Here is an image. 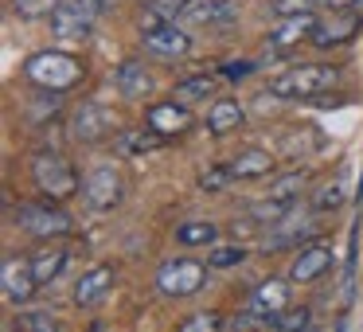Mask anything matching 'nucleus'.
Here are the masks:
<instances>
[{
  "label": "nucleus",
  "instance_id": "obj_16",
  "mask_svg": "<svg viewBox=\"0 0 363 332\" xmlns=\"http://www.w3.org/2000/svg\"><path fill=\"white\" fill-rule=\"evenodd\" d=\"M145 121H149V129H157L164 141H172V137H180V133H188L191 129V110L184 102H152L149 106V114H145Z\"/></svg>",
  "mask_w": 363,
  "mask_h": 332
},
{
  "label": "nucleus",
  "instance_id": "obj_6",
  "mask_svg": "<svg viewBox=\"0 0 363 332\" xmlns=\"http://www.w3.org/2000/svg\"><path fill=\"white\" fill-rule=\"evenodd\" d=\"M98 12H102V0H63L55 12H51V35L59 40H86L90 28H94Z\"/></svg>",
  "mask_w": 363,
  "mask_h": 332
},
{
  "label": "nucleus",
  "instance_id": "obj_23",
  "mask_svg": "<svg viewBox=\"0 0 363 332\" xmlns=\"http://www.w3.org/2000/svg\"><path fill=\"white\" fill-rule=\"evenodd\" d=\"M215 238H219V227L207 219H188L176 227V243L180 246H215Z\"/></svg>",
  "mask_w": 363,
  "mask_h": 332
},
{
  "label": "nucleus",
  "instance_id": "obj_5",
  "mask_svg": "<svg viewBox=\"0 0 363 332\" xmlns=\"http://www.w3.org/2000/svg\"><path fill=\"white\" fill-rule=\"evenodd\" d=\"M207 285V266L196 258H172L157 270V289L164 297H196L199 289Z\"/></svg>",
  "mask_w": 363,
  "mask_h": 332
},
{
  "label": "nucleus",
  "instance_id": "obj_24",
  "mask_svg": "<svg viewBox=\"0 0 363 332\" xmlns=\"http://www.w3.org/2000/svg\"><path fill=\"white\" fill-rule=\"evenodd\" d=\"M211 94H215V74H191V79L176 82V90H172V98H176V102H184V106L207 102Z\"/></svg>",
  "mask_w": 363,
  "mask_h": 332
},
{
  "label": "nucleus",
  "instance_id": "obj_25",
  "mask_svg": "<svg viewBox=\"0 0 363 332\" xmlns=\"http://www.w3.org/2000/svg\"><path fill=\"white\" fill-rule=\"evenodd\" d=\"M293 211V204H281V199H262V204H250V211H246V219H254L258 227H277V223H285Z\"/></svg>",
  "mask_w": 363,
  "mask_h": 332
},
{
  "label": "nucleus",
  "instance_id": "obj_2",
  "mask_svg": "<svg viewBox=\"0 0 363 332\" xmlns=\"http://www.w3.org/2000/svg\"><path fill=\"white\" fill-rule=\"evenodd\" d=\"M340 82V67L328 63H301L269 79V94L277 98H316Z\"/></svg>",
  "mask_w": 363,
  "mask_h": 332
},
{
  "label": "nucleus",
  "instance_id": "obj_33",
  "mask_svg": "<svg viewBox=\"0 0 363 332\" xmlns=\"http://www.w3.org/2000/svg\"><path fill=\"white\" fill-rule=\"evenodd\" d=\"M308 321H313V313H308V309H285V313L274 321V328L277 332H305Z\"/></svg>",
  "mask_w": 363,
  "mask_h": 332
},
{
  "label": "nucleus",
  "instance_id": "obj_27",
  "mask_svg": "<svg viewBox=\"0 0 363 332\" xmlns=\"http://www.w3.org/2000/svg\"><path fill=\"white\" fill-rule=\"evenodd\" d=\"M344 199H347L344 180H328V184H320V188L313 192V211H320V215L340 211V207H344Z\"/></svg>",
  "mask_w": 363,
  "mask_h": 332
},
{
  "label": "nucleus",
  "instance_id": "obj_14",
  "mask_svg": "<svg viewBox=\"0 0 363 332\" xmlns=\"http://www.w3.org/2000/svg\"><path fill=\"white\" fill-rule=\"evenodd\" d=\"M363 28V16L355 9H344V12H332V16H320L316 20V32L308 43L316 48H336V43H347L355 32Z\"/></svg>",
  "mask_w": 363,
  "mask_h": 332
},
{
  "label": "nucleus",
  "instance_id": "obj_36",
  "mask_svg": "<svg viewBox=\"0 0 363 332\" xmlns=\"http://www.w3.org/2000/svg\"><path fill=\"white\" fill-rule=\"evenodd\" d=\"M250 71H254V63H250V59H235V63H227V67H223V79H246Z\"/></svg>",
  "mask_w": 363,
  "mask_h": 332
},
{
  "label": "nucleus",
  "instance_id": "obj_18",
  "mask_svg": "<svg viewBox=\"0 0 363 332\" xmlns=\"http://www.w3.org/2000/svg\"><path fill=\"white\" fill-rule=\"evenodd\" d=\"M242 12V0H191L184 20L188 24H230Z\"/></svg>",
  "mask_w": 363,
  "mask_h": 332
},
{
  "label": "nucleus",
  "instance_id": "obj_10",
  "mask_svg": "<svg viewBox=\"0 0 363 332\" xmlns=\"http://www.w3.org/2000/svg\"><path fill=\"white\" fill-rule=\"evenodd\" d=\"M332 254H336V250H332V243H324V238L305 243L297 250V258H293V266H289V282H297V285L316 282V277L332 266Z\"/></svg>",
  "mask_w": 363,
  "mask_h": 332
},
{
  "label": "nucleus",
  "instance_id": "obj_17",
  "mask_svg": "<svg viewBox=\"0 0 363 332\" xmlns=\"http://www.w3.org/2000/svg\"><path fill=\"white\" fill-rule=\"evenodd\" d=\"M113 266H106V262H98V266H90L86 274L74 282V305L79 309H90V305H98V301L110 293V285H113Z\"/></svg>",
  "mask_w": 363,
  "mask_h": 332
},
{
  "label": "nucleus",
  "instance_id": "obj_30",
  "mask_svg": "<svg viewBox=\"0 0 363 332\" xmlns=\"http://www.w3.org/2000/svg\"><path fill=\"white\" fill-rule=\"evenodd\" d=\"M176 332H223V316L215 309H203V313H191Z\"/></svg>",
  "mask_w": 363,
  "mask_h": 332
},
{
  "label": "nucleus",
  "instance_id": "obj_32",
  "mask_svg": "<svg viewBox=\"0 0 363 332\" xmlns=\"http://www.w3.org/2000/svg\"><path fill=\"white\" fill-rule=\"evenodd\" d=\"M242 258H246V246H211V254H207V266L227 270V266H238Z\"/></svg>",
  "mask_w": 363,
  "mask_h": 332
},
{
  "label": "nucleus",
  "instance_id": "obj_31",
  "mask_svg": "<svg viewBox=\"0 0 363 332\" xmlns=\"http://www.w3.org/2000/svg\"><path fill=\"white\" fill-rule=\"evenodd\" d=\"M191 0H149L145 9L152 12L157 20H164V24H172V20H184V12H188Z\"/></svg>",
  "mask_w": 363,
  "mask_h": 332
},
{
  "label": "nucleus",
  "instance_id": "obj_19",
  "mask_svg": "<svg viewBox=\"0 0 363 332\" xmlns=\"http://www.w3.org/2000/svg\"><path fill=\"white\" fill-rule=\"evenodd\" d=\"M227 165H230V172H235V180H262V176L274 172L277 160L269 149H242V153H235Z\"/></svg>",
  "mask_w": 363,
  "mask_h": 332
},
{
  "label": "nucleus",
  "instance_id": "obj_4",
  "mask_svg": "<svg viewBox=\"0 0 363 332\" xmlns=\"http://www.w3.org/2000/svg\"><path fill=\"white\" fill-rule=\"evenodd\" d=\"M16 227L28 231L32 238H40V243H51V238L71 235L74 219L67 211H59V207H51V204H20L16 207Z\"/></svg>",
  "mask_w": 363,
  "mask_h": 332
},
{
  "label": "nucleus",
  "instance_id": "obj_37",
  "mask_svg": "<svg viewBox=\"0 0 363 332\" xmlns=\"http://www.w3.org/2000/svg\"><path fill=\"white\" fill-rule=\"evenodd\" d=\"M324 9H332V12H344V9H355L359 0H320Z\"/></svg>",
  "mask_w": 363,
  "mask_h": 332
},
{
  "label": "nucleus",
  "instance_id": "obj_38",
  "mask_svg": "<svg viewBox=\"0 0 363 332\" xmlns=\"http://www.w3.org/2000/svg\"><path fill=\"white\" fill-rule=\"evenodd\" d=\"M9 332H16V328H9Z\"/></svg>",
  "mask_w": 363,
  "mask_h": 332
},
{
  "label": "nucleus",
  "instance_id": "obj_34",
  "mask_svg": "<svg viewBox=\"0 0 363 332\" xmlns=\"http://www.w3.org/2000/svg\"><path fill=\"white\" fill-rule=\"evenodd\" d=\"M20 328L24 332H59V321L48 313V309H35V313L20 316Z\"/></svg>",
  "mask_w": 363,
  "mask_h": 332
},
{
  "label": "nucleus",
  "instance_id": "obj_1",
  "mask_svg": "<svg viewBox=\"0 0 363 332\" xmlns=\"http://www.w3.org/2000/svg\"><path fill=\"white\" fill-rule=\"evenodd\" d=\"M82 74H86V67H82V59L71 55V51H35L24 63V79L40 90H51V94L74 90L82 82Z\"/></svg>",
  "mask_w": 363,
  "mask_h": 332
},
{
  "label": "nucleus",
  "instance_id": "obj_3",
  "mask_svg": "<svg viewBox=\"0 0 363 332\" xmlns=\"http://www.w3.org/2000/svg\"><path fill=\"white\" fill-rule=\"evenodd\" d=\"M32 184H35V192H43L48 204H67L79 192V172H74V165L63 153H35Z\"/></svg>",
  "mask_w": 363,
  "mask_h": 332
},
{
  "label": "nucleus",
  "instance_id": "obj_35",
  "mask_svg": "<svg viewBox=\"0 0 363 332\" xmlns=\"http://www.w3.org/2000/svg\"><path fill=\"white\" fill-rule=\"evenodd\" d=\"M316 4L320 0H269V12L281 20V16H297V12H313Z\"/></svg>",
  "mask_w": 363,
  "mask_h": 332
},
{
  "label": "nucleus",
  "instance_id": "obj_22",
  "mask_svg": "<svg viewBox=\"0 0 363 332\" xmlns=\"http://www.w3.org/2000/svg\"><path fill=\"white\" fill-rule=\"evenodd\" d=\"M67 266V250L63 246H43V250L32 254V270H35V282L40 285H51Z\"/></svg>",
  "mask_w": 363,
  "mask_h": 332
},
{
  "label": "nucleus",
  "instance_id": "obj_13",
  "mask_svg": "<svg viewBox=\"0 0 363 332\" xmlns=\"http://www.w3.org/2000/svg\"><path fill=\"white\" fill-rule=\"evenodd\" d=\"M313 32H316V16H313V12H297V16H281L274 28H269V35H266V48H269V51H289V48H297V43L313 40Z\"/></svg>",
  "mask_w": 363,
  "mask_h": 332
},
{
  "label": "nucleus",
  "instance_id": "obj_26",
  "mask_svg": "<svg viewBox=\"0 0 363 332\" xmlns=\"http://www.w3.org/2000/svg\"><path fill=\"white\" fill-rule=\"evenodd\" d=\"M305 188H308V172H289V176H281V180H274V184H269L266 199L297 204V199H301V192H305Z\"/></svg>",
  "mask_w": 363,
  "mask_h": 332
},
{
  "label": "nucleus",
  "instance_id": "obj_28",
  "mask_svg": "<svg viewBox=\"0 0 363 332\" xmlns=\"http://www.w3.org/2000/svg\"><path fill=\"white\" fill-rule=\"evenodd\" d=\"M196 180L203 192H227L235 184V172H230V165H207V168H199Z\"/></svg>",
  "mask_w": 363,
  "mask_h": 332
},
{
  "label": "nucleus",
  "instance_id": "obj_21",
  "mask_svg": "<svg viewBox=\"0 0 363 332\" xmlns=\"http://www.w3.org/2000/svg\"><path fill=\"white\" fill-rule=\"evenodd\" d=\"M242 121H246V114H242V106H238L235 98H215L211 110H207V129H211L215 137L242 129Z\"/></svg>",
  "mask_w": 363,
  "mask_h": 332
},
{
  "label": "nucleus",
  "instance_id": "obj_8",
  "mask_svg": "<svg viewBox=\"0 0 363 332\" xmlns=\"http://www.w3.org/2000/svg\"><path fill=\"white\" fill-rule=\"evenodd\" d=\"M82 196H86V204L94 211H113L121 204V196H125V180H121V172L113 165H94L86 172V180H82Z\"/></svg>",
  "mask_w": 363,
  "mask_h": 332
},
{
  "label": "nucleus",
  "instance_id": "obj_7",
  "mask_svg": "<svg viewBox=\"0 0 363 332\" xmlns=\"http://www.w3.org/2000/svg\"><path fill=\"white\" fill-rule=\"evenodd\" d=\"M118 114L102 102H82L79 110L71 114V137L82 145H98L106 137H118Z\"/></svg>",
  "mask_w": 363,
  "mask_h": 332
},
{
  "label": "nucleus",
  "instance_id": "obj_12",
  "mask_svg": "<svg viewBox=\"0 0 363 332\" xmlns=\"http://www.w3.org/2000/svg\"><path fill=\"white\" fill-rule=\"evenodd\" d=\"M141 48L157 59H184L191 51V35L184 28H176L172 20V24H160L152 32H141Z\"/></svg>",
  "mask_w": 363,
  "mask_h": 332
},
{
  "label": "nucleus",
  "instance_id": "obj_15",
  "mask_svg": "<svg viewBox=\"0 0 363 332\" xmlns=\"http://www.w3.org/2000/svg\"><path fill=\"white\" fill-rule=\"evenodd\" d=\"M113 87H118V94L129 98V102H145V98H152V90H157V79H152V71L145 63L125 59V63H118V71H113Z\"/></svg>",
  "mask_w": 363,
  "mask_h": 332
},
{
  "label": "nucleus",
  "instance_id": "obj_11",
  "mask_svg": "<svg viewBox=\"0 0 363 332\" xmlns=\"http://www.w3.org/2000/svg\"><path fill=\"white\" fill-rule=\"evenodd\" d=\"M285 309H289V282H285V277H266L250 297V316L274 324Z\"/></svg>",
  "mask_w": 363,
  "mask_h": 332
},
{
  "label": "nucleus",
  "instance_id": "obj_20",
  "mask_svg": "<svg viewBox=\"0 0 363 332\" xmlns=\"http://www.w3.org/2000/svg\"><path fill=\"white\" fill-rule=\"evenodd\" d=\"M164 145V137L157 129H121L113 137V153L118 157H145V153H157Z\"/></svg>",
  "mask_w": 363,
  "mask_h": 332
},
{
  "label": "nucleus",
  "instance_id": "obj_9",
  "mask_svg": "<svg viewBox=\"0 0 363 332\" xmlns=\"http://www.w3.org/2000/svg\"><path fill=\"white\" fill-rule=\"evenodd\" d=\"M0 285H4V301L12 305H28L40 289L35 282V270H32V258H20V254H9L4 266H0Z\"/></svg>",
  "mask_w": 363,
  "mask_h": 332
},
{
  "label": "nucleus",
  "instance_id": "obj_29",
  "mask_svg": "<svg viewBox=\"0 0 363 332\" xmlns=\"http://www.w3.org/2000/svg\"><path fill=\"white\" fill-rule=\"evenodd\" d=\"M63 0H12V12L20 20H40V16H51Z\"/></svg>",
  "mask_w": 363,
  "mask_h": 332
}]
</instances>
